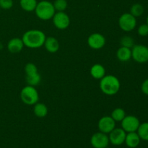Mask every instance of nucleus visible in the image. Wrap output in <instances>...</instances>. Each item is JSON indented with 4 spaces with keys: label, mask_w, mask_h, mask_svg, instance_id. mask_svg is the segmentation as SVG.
<instances>
[{
    "label": "nucleus",
    "mask_w": 148,
    "mask_h": 148,
    "mask_svg": "<svg viewBox=\"0 0 148 148\" xmlns=\"http://www.w3.org/2000/svg\"><path fill=\"white\" fill-rule=\"evenodd\" d=\"M37 0H20V5L24 11L30 12L35 11L37 6Z\"/></svg>",
    "instance_id": "obj_19"
},
{
    "label": "nucleus",
    "mask_w": 148,
    "mask_h": 148,
    "mask_svg": "<svg viewBox=\"0 0 148 148\" xmlns=\"http://www.w3.org/2000/svg\"><path fill=\"white\" fill-rule=\"evenodd\" d=\"M100 89L107 95H114L118 93L121 88V83L118 78L112 75H105L100 79Z\"/></svg>",
    "instance_id": "obj_2"
},
{
    "label": "nucleus",
    "mask_w": 148,
    "mask_h": 148,
    "mask_svg": "<svg viewBox=\"0 0 148 148\" xmlns=\"http://www.w3.org/2000/svg\"><path fill=\"white\" fill-rule=\"evenodd\" d=\"M46 38L45 33L37 29L27 30L22 37L24 46L29 49H38L43 46Z\"/></svg>",
    "instance_id": "obj_1"
},
{
    "label": "nucleus",
    "mask_w": 148,
    "mask_h": 148,
    "mask_svg": "<svg viewBox=\"0 0 148 148\" xmlns=\"http://www.w3.org/2000/svg\"><path fill=\"white\" fill-rule=\"evenodd\" d=\"M146 24H147L148 25V15H147V18H146Z\"/></svg>",
    "instance_id": "obj_31"
},
{
    "label": "nucleus",
    "mask_w": 148,
    "mask_h": 148,
    "mask_svg": "<svg viewBox=\"0 0 148 148\" xmlns=\"http://www.w3.org/2000/svg\"><path fill=\"white\" fill-rule=\"evenodd\" d=\"M106 38L101 33H94L88 38V45L94 50H99L106 45Z\"/></svg>",
    "instance_id": "obj_11"
},
{
    "label": "nucleus",
    "mask_w": 148,
    "mask_h": 148,
    "mask_svg": "<svg viewBox=\"0 0 148 148\" xmlns=\"http://www.w3.org/2000/svg\"><path fill=\"white\" fill-rule=\"evenodd\" d=\"M48 108L43 103H36L33 108V113L38 118L46 117L48 114Z\"/></svg>",
    "instance_id": "obj_18"
},
{
    "label": "nucleus",
    "mask_w": 148,
    "mask_h": 148,
    "mask_svg": "<svg viewBox=\"0 0 148 148\" xmlns=\"http://www.w3.org/2000/svg\"><path fill=\"white\" fill-rule=\"evenodd\" d=\"M109 143L108 134L101 132L93 134L90 138V144L94 148H105L108 147Z\"/></svg>",
    "instance_id": "obj_9"
},
{
    "label": "nucleus",
    "mask_w": 148,
    "mask_h": 148,
    "mask_svg": "<svg viewBox=\"0 0 148 148\" xmlns=\"http://www.w3.org/2000/svg\"><path fill=\"white\" fill-rule=\"evenodd\" d=\"M0 10H1V9H0Z\"/></svg>",
    "instance_id": "obj_33"
},
{
    "label": "nucleus",
    "mask_w": 148,
    "mask_h": 148,
    "mask_svg": "<svg viewBox=\"0 0 148 148\" xmlns=\"http://www.w3.org/2000/svg\"><path fill=\"white\" fill-rule=\"evenodd\" d=\"M105 148H109L108 147H105Z\"/></svg>",
    "instance_id": "obj_32"
},
{
    "label": "nucleus",
    "mask_w": 148,
    "mask_h": 148,
    "mask_svg": "<svg viewBox=\"0 0 148 148\" xmlns=\"http://www.w3.org/2000/svg\"><path fill=\"white\" fill-rule=\"evenodd\" d=\"M132 58L139 64L148 62V47L143 44L134 45L132 48Z\"/></svg>",
    "instance_id": "obj_6"
},
{
    "label": "nucleus",
    "mask_w": 148,
    "mask_h": 148,
    "mask_svg": "<svg viewBox=\"0 0 148 148\" xmlns=\"http://www.w3.org/2000/svg\"><path fill=\"white\" fill-rule=\"evenodd\" d=\"M52 20L53 25L59 30H66L70 25V18L64 12H56Z\"/></svg>",
    "instance_id": "obj_7"
},
{
    "label": "nucleus",
    "mask_w": 148,
    "mask_h": 148,
    "mask_svg": "<svg viewBox=\"0 0 148 148\" xmlns=\"http://www.w3.org/2000/svg\"><path fill=\"white\" fill-rule=\"evenodd\" d=\"M144 11V7L141 4H140V3H136V4H134L131 7L130 13L137 18V17H139L143 15Z\"/></svg>",
    "instance_id": "obj_23"
},
{
    "label": "nucleus",
    "mask_w": 148,
    "mask_h": 148,
    "mask_svg": "<svg viewBox=\"0 0 148 148\" xmlns=\"http://www.w3.org/2000/svg\"><path fill=\"white\" fill-rule=\"evenodd\" d=\"M25 72L26 75H29L37 73V72H38V68L36 65L30 62V63H27L25 66Z\"/></svg>",
    "instance_id": "obj_26"
},
{
    "label": "nucleus",
    "mask_w": 148,
    "mask_h": 148,
    "mask_svg": "<svg viewBox=\"0 0 148 148\" xmlns=\"http://www.w3.org/2000/svg\"><path fill=\"white\" fill-rule=\"evenodd\" d=\"M13 7V0H0V9L10 10Z\"/></svg>",
    "instance_id": "obj_28"
},
{
    "label": "nucleus",
    "mask_w": 148,
    "mask_h": 148,
    "mask_svg": "<svg viewBox=\"0 0 148 148\" xmlns=\"http://www.w3.org/2000/svg\"><path fill=\"white\" fill-rule=\"evenodd\" d=\"M26 82H27V85H31V86H36L38 85L41 80V77L40 75L37 72V73L33 74V75H26Z\"/></svg>",
    "instance_id": "obj_22"
},
{
    "label": "nucleus",
    "mask_w": 148,
    "mask_h": 148,
    "mask_svg": "<svg viewBox=\"0 0 148 148\" xmlns=\"http://www.w3.org/2000/svg\"><path fill=\"white\" fill-rule=\"evenodd\" d=\"M98 127L100 132L108 134L116 128V121L111 118V116H105L99 119Z\"/></svg>",
    "instance_id": "obj_12"
},
{
    "label": "nucleus",
    "mask_w": 148,
    "mask_h": 148,
    "mask_svg": "<svg viewBox=\"0 0 148 148\" xmlns=\"http://www.w3.org/2000/svg\"><path fill=\"white\" fill-rule=\"evenodd\" d=\"M35 13L38 18L41 20H49L52 19L56 13L53 3L46 0L38 2L35 10Z\"/></svg>",
    "instance_id": "obj_3"
},
{
    "label": "nucleus",
    "mask_w": 148,
    "mask_h": 148,
    "mask_svg": "<svg viewBox=\"0 0 148 148\" xmlns=\"http://www.w3.org/2000/svg\"><path fill=\"white\" fill-rule=\"evenodd\" d=\"M22 38H13L9 40L7 43V49L10 53H17L21 51L24 47Z\"/></svg>",
    "instance_id": "obj_13"
},
{
    "label": "nucleus",
    "mask_w": 148,
    "mask_h": 148,
    "mask_svg": "<svg viewBox=\"0 0 148 148\" xmlns=\"http://www.w3.org/2000/svg\"><path fill=\"white\" fill-rule=\"evenodd\" d=\"M116 57L120 62H128L132 59V49L121 46L116 51Z\"/></svg>",
    "instance_id": "obj_17"
},
{
    "label": "nucleus",
    "mask_w": 148,
    "mask_h": 148,
    "mask_svg": "<svg viewBox=\"0 0 148 148\" xmlns=\"http://www.w3.org/2000/svg\"><path fill=\"white\" fill-rule=\"evenodd\" d=\"M140 141H141V139L139 137L137 132H134L127 133L124 143L128 147L136 148L139 146Z\"/></svg>",
    "instance_id": "obj_14"
},
{
    "label": "nucleus",
    "mask_w": 148,
    "mask_h": 148,
    "mask_svg": "<svg viewBox=\"0 0 148 148\" xmlns=\"http://www.w3.org/2000/svg\"><path fill=\"white\" fill-rule=\"evenodd\" d=\"M20 98L25 105L33 106L39 101L38 92L35 87L27 85L22 89Z\"/></svg>",
    "instance_id": "obj_4"
},
{
    "label": "nucleus",
    "mask_w": 148,
    "mask_h": 148,
    "mask_svg": "<svg viewBox=\"0 0 148 148\" xmlns=\"http://www.w3.org/2000/svg\"><path fill=\"white\" fill-rule=\"evenodd\" d=\"M43 46L48 52L51 53H54L59 51V43L57 39L53 36L46 37V40Z\"/></svg>",
    "instance_id": "obj_15"
},
{
    "label": "nucleus",
    "mask_w": 148,
    "mask_h": 148,
    "mask_svg": "<svg viewBox=\"0 0 148 148\" xmlns=\"http://www.w3.org/2000/svg\"><path fill=\"white\" fill-rule=\"evenodd\" d=\"M127 132L122 128H115L108 134L110 143L114 146H120L125 142Z\"/></svg>",
    "instance_id": "obj_10"
},
{
    "label": "nucleus",
    "mask_w": 148,
    "mask_h": 148,
    "mask_svg": "<svg viewBox=\"0 0 148 148\" xmlns=\"http://www.w3.org/2000/svg\"><path fill=\"white\" fill-rule=\"evenodd\" d=\"M126 116V112L123 108H116L111 112V116L116 122H121Z\"/></svg>",
    "instance_id": "obj_21"
},
{
    "label": "nucleus",
    "mask_w": 148,
    "mask_h": 148,
    "mask_svg": "<svg viewBox=\"0 0 148 148\" xmlns=\"http://www.w3.org/2000/svg\"><path fill=\"white\" fill-rule=\"evenodd\" d=\"M120 44H121V46H124V47L132 49L134 46V39L131 36H125L121 38V40H120Z\"/></svg>",
    "instance_id": "obj_25"
},
{
    "label": "nucleus",
    "mask_w": 148,
    "mask_h": 148,
    "mask_svg": "<svg viewBox=\"0 0 148 148\" xmlns=\"http://www.w3.org/2000/svg\"><path fill=\"white\" fill-rule=\"evenodd\" d=\"M119 26L123 31H132L137 26V18L130 13H124L119 18Z\"/></svg>",
    "instance_id": "obj_5"
},
{
    "label": "nucleus",
    "mask_w": 148,
    "mask_h": 148,
    "mask_svg": "<svg viewBox=\"0 0 148 148\" xmlns=\"http://www.w3.org/2000/svg\"><path fill=\"white\" fill-rule=\"evenodd\" d=\"M137 132L141 140L144 141H148V122L140 124Z\"/></svg>",
    "instance_id": "obj_20"
},
{
    "label": "nucleus",
    "mask_w": 148,
    "mask_h": 148,
    "mask_svg": "<svg viewBox=\"0 0 148 148\" xmlns=\"http://www.w3.org/2000/svg\"><path fill=\"white\" fill-rule=\"evenodd\" d=\"M2 47H3V46H2V43H1V42H0V50H1V49H2Z\"/></svg>",
    "instance_id": "obj_30"
},
{
    "label": "nucleus",
    "mask_w": 148,
    "mask_h": 148,
    "mask_svg": "<svg viewBox=\"0 0 148 148\" xmlns=\"http://www.w3.org/2000/svg\"><path fill=\"white\" fill-rule=\"evenodd\" d=\"M121 128L127 133L137 132L140 124V121L137 116L133 115L126 116L121 121Z\"/></svg>",
    "instance_id": "obj_8"
},
{
    "label": "nucleus",
    "mask_w": 148,
    "mask_h": 148,
    "mask_svg": "<svg viewBox=\"0 0 148 148\" xmlns=\"http://www.w3.org/2000/svg\"><path fill=\"white\" fill-rule=\"evenodd\" d=\"M137 33L142 37H145L148 36V25L147 24H143L139 26L137 29Z\"/></svg>",
    "instance_id": "obj_27"
},
{
    "label": "nucleus",
    "mask_w": 148,
    "mask_h": 148,
    "mask_svg": "<svg viewBox=\"0 0 148 148\" xmlns=\"http://www.w3.org/2000/svg\"><path fill=\"white\" fill-rule=\"evenodd\" d=\"M141 90L145 95H148V79H146L145 80H144V82L142 83Z\"/></svg>",
    "instance_id": "obj_29"
},
{
    "label": "nucleus",
    "mask_w": 148,
    "mask_h": 148,
    "mask_svg": "<svg viewBox=\"0 0 148 148\" xmlns=\"http://www.w3.org/2000/svg\"><path fill=\"white\" fill-rule=\"evenodd\" d=\"M53 4L56 12H64L68 6L66 0H55Z\"/></svg>",
    "instance_id": "obj_24"
},
{
    "label": "nucleus",
    "mask_w": 148,
    "mask_h": 148,
    "mask_svg": "<svg viewBox=\"0 0 148 148\" xmlns=\"http://www.w3.org/2000/svg\"><path fill=\"white\" fill-rule=\"evenodd\" d=\"M90 73L94 79H101L106 75V69L101 64H95L91 66Z\"/></svg>",
    "instance_id": "obj_16"
}]
</instances>
